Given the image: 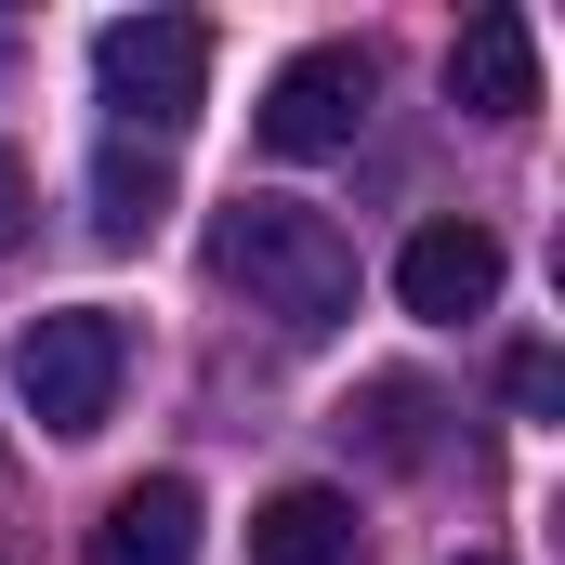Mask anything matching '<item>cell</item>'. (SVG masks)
I'll use <instances>...</instances> for the list:
<instances>
[{
	"instance_id": "7",
	"label": "cell",
	"mask_w": 565,
	"mask_h": 565,
	"mask_svg": "<svg viewBox=\"0 0 565 565\" xmlns=\"http://www.w3.org/2000/svg\"><path fill=\"white\" fill-rule=\"evenodd\" d=\"M93 565H198V487L184 473H145L93 513Z\"/></svg>"
},
{
	"instance_id": "3",
	"label": "cell",
	"mask_w": 565,
	"mask_h": 565,
	"mask_svg": "<svg viewBox=\"0 0 565 565\" xmlns=\"http://www.w3.org/2000/svg\"><path fill=\"white\" fill-rule=\"evenodd\" d=\"M119 369H132V329H119L106 302L26 316V342H13V395L40 408V434H93L119 408Z\"/></svg>"
},
{
	"instance_id": "8",
	"label": "cell",
	"mask_w": 565,
	"mask_h": 565,
	"mask_svg": "<svg viewBox=\"0 0 565 565\" xmlns=\"http://www.w3.org/2000/svg\"><path fill=\"white\" fill-rule=\"evenodd\" d=\"M250 565H355V500L342 487H277L250 513Z\"/></svg>"
},
{
	"instance_id": "11",
	"label": "cell",
	"mask_w": 565,
	"mask_h": 565,
	"mask_svg": "<svg viewBox=\"0 0 565 565\" xmlns=\"http://www.w3.org/2000/svg\"><path fill=\"white\" fill-rule=\"evenodd\" d=\"M553 395H565L553 342H526V355H513V408H526V422H553Z\"/></svg>"
},
{
	"instance_id": "13",
	"label": "cell",
	"mask_w": 565,
	"mask_h": 565,
	"mask_svg": "<svg viewBox=\"0 0 565 565\" xmlns=\"http://www.w3.org/2000/svg\"><path fill=\"white\" fill-rule=\"evenodd\" d=\"M447 565H500V553H447Z\"/></svg>"
},
{
	"instance_id": "2",
	"label": "cell",
	"mask_w": 565,
	"mask_h": 565,
	"mask_svg": "<svg viewBox=\"0 0 565 565\" xmlns=\"http://www.w3.org/2000/svg\"><path fill=\"white\" fill-rule=\"evenodd\" d=\"M93 93H106V119L119 145H171L198 119V93H211V26L198 13H119L106 40H93Z\"/></svg>"
},
{
	"instance_id": "1",
	"label": "cell",
	"mask_w": 565,
	"mask_h": 565,
	"mask_svg": "<svg viewBox=\"0 0 565 565\" xmlns=\"http://www.w3.org/2000/svg\"><path fill=\"white\" fill-rule=\"evenodd\" d=\"M211 277L250 289V316H277L289 342H329L355 316V237L302 198H237L211 211Z\"/></svg>"
},
{
	"instance_id": "12",
	"label": "cell",
	"mask_w": 565,
	"mask_h": 565,
	"mask_svg": "<svg viewBox=\"0 0 565 565\" xmlns=\"http://www.w3.org/2000/svg\"><path fill=\"white\" fill-rule=\"evenodd\" d=\"M13 237H26V158L0 145V264H13Z\"/></svg>"
},
{
	"instance_id": "6",
	"label": "cell",
	"mask_w": 565,
	"mask_h": 565,
	"mask_svg": "<svg viewBox=\"0 0 565 565\" xmlns=\"http://www.w3.org/2000/svg\"><path fill=\"white\" fill-rule=\"evenodd\" d=\"M447 93L473 106V119H526L540 106V26L500 0V13H473L460 40H447Z\"/></svg>"
},
{
	"instance_id": "5",
	"label": "cell",
	"mask_w": 565,
	"mask_h": 565,
	"mask_svg": "<svg viewBox=\"0 0 565 565\" xmlns=\"http://www.w3.org/2000/svg\"><path fill=\"white\" fill-rule=\"evenodd\" d=\"M395 302L434 316V329L487 316V302H500V237H487V224H422V237L395 250Z\"/></svg>"
},
{
	"instance_id": "4",
	"label": "cell",
	"mask_w": 565,
	"mask_h": 565,
	"mask_svg": "<svg viewBox=\"0 0 565 565\" xmlns=\"http://www.w3.org/2000/svg\"><path fill=\"white\" fill-rule=\"evenodd\" d=\"M369 93H382V66L355 40H302L264 79V106H250V145L264 158H342V145L369 132Z\"/></svg>"
},
{
	"instance_id": "9",
	"label": "cell",
	"mask_w": 565,
	"mask_h": 565,
	"mask_svg": "<svg viewBox=\"0 0 565 565\" xmlns=\"http://www.w3.org/2000/svg\"><path fill=\"white\" fill-rule=\"evenodd\" d=\"M158 211H171V158H158V145H106V158H93V224L132 250Z\"/></svg>"
},
{
	"instance_id": "10",
	"label": "cell",
	"mask_w": 565,
	"mask_h": 565,
	"mask_svg": "<svg viewBox=\"0 0 565 565\" xmlns=\"http://www.w3.org/2000/svg\"><path fill=\"white\" fill-rule=\"evenodd\" d=\"M369 422V447H382V460H422V422H434V395L422 382H369V408H342V434Z\"/></svg>"
}]
</instances>
